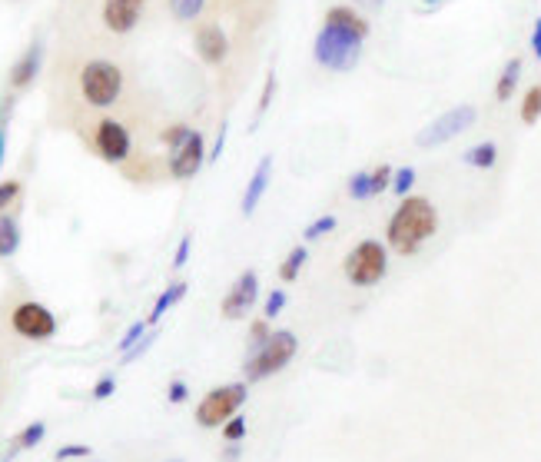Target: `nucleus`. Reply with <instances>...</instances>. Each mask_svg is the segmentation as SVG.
<instances>
[{"label": "nucleus", "instance_id": "ddd939ff", "mask_svg": "<svg viewBox=\"0 0 541 462\" xmlns=\"http://www.w3.org/2000/svg\"><path fill=\"white\" fill-rule=\"evenodd\" d=\"M146 0H100V23L113 37H127L140 27Z\"/></svg>", "mask_w": 541, "mask_h": 462}, {"label": "nucleus", "instance_id": "a18cd8bd", "mask_svg": "<svg viewBox=\"0 0 541 462\" xmlns=\"http://www.w3.org/2000/svg\"><path fill=\"white\" fill-rule=\"evenodd\" d=\"M386 0H352V7H366V11H382Z\"/></svg>", "mask_w": 541, "mask_h": 462}, {"label": "nucleus", "instance_id": "aec40b11", "mask_svg": "<svg viewBox=\"0 0 541 462\" xmlns=\"http://www.w3.org/2000/svg\"><path fill=\"white\" fill-rule=\"evenodd\" d=\"M186 283L183 280H176V283H170V287L163 289L160 297H156V303H153V309H150V316H146V323H150V326H156V323H160L163 316H166V313H170V309L176 307V303H180V299L186 297Z\"/></svg>", "mask_w": 541, "mask_h": 462}, {"label": "nucleus", "instance_id": "4c0bfd02", "mask_svg": "<svg viewBox=\"0 0 541 462\" xmlns=\"http://www.w3.org/2000/svg\"><path fill=\"white\" fill-rule=\"evenodd\" d=\"M113 393H117V376H113V373H103V376L97 379V383H93V389H90V396L97 399V403L110 399Z\"/></svg>", "mask_w": 541, "mask_h": 462}, {"label": "nucleus", "instance_id": "393cba45", "mask_svg": "<svg viewBox=\"0 0 541 462\" xmlns=\"http://www.w3.org/2000/svg\"><path fill=\"white\" fill-rule=\"evenodd\" d=\"M346 193L352 200H376V193H372V170H356V173L349 176Z\"/></svg>", "mask_w": 541, "mask_h": 462}, {"label": "nucleus", "instance_id": "de8ad7c7", "mask_svg": "<svg viewBox=\"0 0 541 462\" xmlns=\"http://www.w3.org/2000/svg\"><path fill=\"white\" fill-rule=\"evenodd\" d=\"M166 462H183V459H166Z\"/></svg>", "mask_w": 541, "mask_h": 462}, {"label": "nucleus", "instance_id": "6e6552de", "mask_svg": "<svg viewBox=\"0 0 541 462\" xmlns=\"http://www.w3.org/2000/svg\"><path fill=\"white\" fill-rule=\"evenodd\" d=\"M11 330L27 342H47L57 336L60 323H57V316L44 307V303H37V299H21V303L11 309Z\"/></svg>", "mask_w": 541, "mask_h": 462}, {"label": "nucleus", "instance_id": "f257e3e1", "mask_svg": "<svg viewBox=\"0 0 541 462\" xmlns=\"http://www.w3.org/2000/svg\"><path fill=\"white\" fill-rule=\"evenodd\" d=\"M439 233V209L429 197H402L386 223V246L399 256H415Z\"/></svg>", "mask_w": 541, "mask_h": 462}, {"label": "nucleus", "instance_id": "7ed1b4c3", "mask_svg": "<svg viewBox=\"0 0 541 462\" xmlns=\"http://www.w3.org/2000/svg\"><path fill=\"white\" fill-rule=\"evenodd\" d=\"M296 352H299V336L293 330H272L270 340L256 352H249L246 363H243L246 383H262V379L282 373L296 360Z\"/></svg>", "mask_w": 541, "mask_h": 462}, {"label": "nucleus", "instance_id": "c03bdc74", "mask_svg": "<svg viewBox=\"0 0 541 462\" xmlns=\"http://www.w3.org/2000/svg\"><path fill=\"white\" fill-rule=\"evenodd\" d=\"M239 459V442H226V449H223V462H236Z\"/></svg>", "mask_w": 541, "mask_h": 462}, {"label": "nucleus", "instance_id": "58836bf2", "mask_svg": "<svg viewBox=\"0 0 541 462\" xmlns=\"http://www.w3.org/2000/svg\"><path fill=\"white\" fill-rule=\"evenodd\" d=\"M190 253H193V233H183V236H180V243H176L173 270H183L186 260H190Z\"/></svg>", "mask_w": 541, "mask_h": 462}, {"label": "nucleus", "instance_id": "b1692460", "mask_svg": "<svg viewBox=\"0 0 541 462\" xmlns=\"http://www.w3.org/2000/svg\"><path fill=\"white\" fill-rule=\"evenodd\" d=\"M519 117L525 127H535L541 120V84H531L525 90V97H521V107H519Z\"/></svg>", "mask_w": 541, "mask_h": 462}, {"label": "nucleus", "instance_id": "20e7f679", "mask_svg": "<svg viewBox=\"0 0 541 462\" xmlns=\"http://www.w3.org/2000/svg\"><path fill=\"white\" fill-rule=\"evenodd\" d=\"M342 276L356 289L379 287L389 276V246L382 240H359L342 260Z\"/></svg>", "mask_w": 541, "mask_h": 462}, {"label": "nucleus", "instance_id": "c756f323", "mask_svg": "<svg viewBox=\"0 0 541 462\" xmlns=\"http://www.w3.org/2000/svg\"><path fill=\"white\" fill-rule=\"evenodd\" d=\"M272 97H276V70H266V77H262V90H260V103H256V120H260L262 113L272 107Z\"/></svg>", "mask_w": 541, "mask_h": 462}, {"label": "nucleus", "instance_id": "dca6fc26", "mask_svg": "<svg viewBox=\"0 0 541 462\" xmlns=\"http://www.w3.org/2000/svg\"><path fill=\"white\" fill-rule=\"evenodd\" d=\"M270 180H272V154H266L260 156V164H256L246 190H243V200H239V213H243V217H253V213H256L260 200L266 197V190H270Z\"/></svg>", "mask_w": 541, "mask_h": 462}, {"label": "nucleus", "instance_id": "49530a36", "mask_svg": "<svg viewBox=\"0 0 541 462\" xmlns=\"http://www.w3.org/2000/svg\"><path fill=\"white\" fill-rule=\"evenodd\" d=\"M445 0H422V7L425 11H435V7H442Z\"/></svg>", "mask_w": 541, "mask_h": 462}, {"label": "nucleus", "instance_id": "6ab92c4d", "mask_svg": "<svg viewBox=\"0 0 541 462\" xmlns=\"http://www.w3.org/2000/svg\"><path fill=\"white\" fill-rule=\"evenodd\" d=\"M21 220L13 213H0V260H11L21 250Z\"/></svg>", "mask_w": 541, "mask_h": 462}, {"label": "nucleus", "instance_id": "37998d69", "mask_svg": "<svg viewBox=\"0 0 541 462\" xmlns=\"http://www.w3.org/2000/svg\"><path fill=\"white\" fill-rule=\"evenodd\" d=\"M528 44H531V54H535V60L541 64V17H535V23H531Z\"/></svg>", "mask_w": 541, "mask_h": 462}, {"label": "nucleus", "instance_id": "a878e982", "mask_svg": "<svg viewBox=\"0 0 541 462\" xmlns=\"http://www.w3.org/2000/svg\"><path fill=\"white\" fill-rule=\"evenodd\" d=\"M415 180H419V173H415V166H395V173H392V193L395 197H412V190H415Z\"/></svg>", "mask_w": 541, "mask_h": 462}, {"label": "nucleus", "instance_id": "bb28decb", "mask_svg": "<svg viewBox=\"0 0 541 462\" xmlns=\"http://www.w3.org/2000/svg\"><path fill=\"white\" fill-rule=\"evenodd\" d=\"M339 220H336V213H323L319 220H313L309 227L303 230V240L306 243H315V240H323V236H329V233L336 230Z\"/></svg>", "mask_w": 541, "mask_h": 462}, {"label": "nucleus", "instance_id": "a211bd4d", "mask_svg": "<svg viewBox=\"0 0 541 462\" xmlns=\"http://www.w3.org/2000/svg\"><path fill=\"white\" fill-rule=\"evenodd\" d=\"M213 0H166V13L176 23H200Z\"/></svg>", "mask_w": 541, "mask_h": 462}, {"label": "nucleus", "instance_id": "f704fd0d", "mask_svg": "<svg viewBox=\"0 0 541 462\" xmlns=\"http://www.w3.org/2000/svg\"><path fill=\"white\" fill-rule=\"evenodd\" d=\"M246 432H249L246 416H243V413H236V416H233L226 426H223V440H226V442H243V440H246Z\"/></svg>", "mask_w": 541, "mask_h": 462}, {"label": "nucleus", "instance_id": "9b49d317", "mask_svg": "<svg viewBox=\"0 0 541 462\" xmlns=\"http://www.w3.org/2000/svg\"><path fill=\"white\" fill-rule=\"evenodd\" d=\"M193 50L206 67H226L233 54L226 27L219 21H200L193 27Z\"/></svg>", "mask_w": 541, "mask_h": 462}, {"label": "nucleus", "instance_id": "c9c22d12", "mask_svg": "<svg viewBox=\"0 0 541 462\" xmlns=\"http://www.w3.org/2000/svg\"><path fill=\"white\" fill-rule=\"evenodd\" d=\"M7 123H11V97L0 100V170L7 160Z\"/></svg>", "mask_w": 541, "mask_h": 462}, {"label": "nucleus", "instance_id": "9d476101", "mask_svg": "<svg viewBox=\"0 0 541 462\" xmlns=\"http://www.w3.org/2000/svg\"><path fill=\"white\" fill-rule=\"evenodd\" d=\"M260 303V273L256 270H243V273L233 280V287L226 289V297L219 303V316L229 319V323H239L246 319Z\"/></svg>", "mask_w": 541, "mask_h": 462}, {"label": "nucleus", "instance_id": "f03ea898", "mask_svg": "<svg viewBox=\"0 0 541 462\" xmlns=\"http://www.w3.org/2000/svg\"><path fill=\"white\" fill-rule=\"evenodd\" d=\"M76 90L90 111H113L127 93V74L110 57H90L76 70Z\"/></svg>", "mask_w": 541, "mask_h": 462}, {"label": "nucleus", "instance_id": "72a5a7b5", "mask_svg": "<svg viewBox=\"0 0 541 462\" xmlns=\"http://www.w3.org/2000/svg\"><path fill=\"white\" fill-rule=\"evenodd\" d=\"M272 336V326H270V319L262 316V319H256L253 326H249V352H256L262 346V342L270 340Z\"/></svg>", "mask_w": 541, "mask_h": 462}, {"label": "nucleus", "instance_id": "39448f33", "mask_svg": "<svg viewBox=\"0 0 541 462\" xmlns=\"http://www.w3.org/2000/svg\"><path fill=\"white\" fill-rule=\"evenodd\" d=\"M246 399H249V383H223L217 389H209L193 413L196 426L200 430H223L229 419L246 406Z\"/></svg>", "mask_w": 541, "mask_h": 462}, {"label": "nucleus", "instance_id": "cd10ccee", "mask_svg": "<svg viewBox=\"0 0 541 462\" xmlns=\"http://www.w3.org/2000/svg\"><path fill=\"white\" fill-rule=\"evenodd\" d=\"M150 330H153V326H150V323H146V319H137V323H133V326H127V333L120 336L117 350H120V352H130L133 346H137V342H140L143 336H146V333H150Z\"/></svg>", "mask_w": 541, "mask_h": 462}, {"label": "nucleus", "instance_id": "0eeeda50", "mask_svg": "<svg viewBox=\"0 0 541 462\" xmlns=\"http://www.w3.org/2000/svg\"><path fill=\"white\" fill-rule=\"evenodd\" d=\"M93 154L110 166H123L133 156V130L117 117H100L90 130Z\"/></svg>", "mask_w": 541, "mask_h": 462}, {"label": "nucleus", "instance_id": "423d86ee", "mask_svg": "<svg viewBox=\"0 0 541 462\" xmlns=\"http://www.w3.org/2000/svg\"><path fill=\"white\" fill-rule=\"evenodd\" d=\"M362 47L352 37H342V33L329 31V27H319L313 40V60L323 70H333V74H349L356 70L359 60H362Z\"/></svg>", "mask_w": 541, "mask_h": 462}, {"label": "nucleus", "instance_id": "c85d7f7f", "mask_svg": "<svg viewBox=\"0 0 541 462\" xmlns=\"http://www.w3.org/2000/svg\"><path fill=\"white\" fill-rule=\"evenodd\" d=\"M190 133H193V127H190V123H170V127H163L160 144L166 147V150H176V147L183 144Z\"/></svg>", "mask_w": 541, "mask_h": 462}, {"label": "nucleus", "instance_id": "4be33fe9", "mask_svg": "<svg viewBox=\"0 0 541 462\" xmlns=\"http://www.w3.org/2000/svg\"><path fill=\"white\" fill-rule=\"evenodd\" d=\"M466 164L475 166V170H492V166L498 164V144H495V140H482V144L468 147Z\"/></svg>", "mask_w": 541, "mask_h": 462}, {"label": "nucleus", "instance_id": "f3484780", "mask_svg": "<svg viewBox=\"0 0 541 462\" xmlns=\"http://www.w3.org/2000/svg\"><path fill=\"white\" fill-rule=\"evenodd\" d=\"M521 70H525L521 57H511L509 64L501 67V74H498V80H495V100L498 103H509V100L515 97V90H519V84H521Z\"/></svg>", "mask_w": 541, "mask_h": 462}, {"label": "nucleus", "instance_id": "79ce46f5", "mask_svg": "<svg viewBox=\"0 0 541 462\" xmlns=\"http://www.w3.org/2000/svg\"><path fill=\"white\" fill-rule=\"evenodd\" d=\"M226 123H219V130H217V140H213V147H209V164H217L219 156H223V147H226Z\"/></svg>", "mask_w": 541, "mask_h": 462}, {"label": "nucleus", "instance_id": "2eb2a0df", "mask_svg": "<svg viewBox=\"0 0 541 462\" xmlns=\"http://www.w3.org/2000/svg\"><path fill=\"white\" fill-rule=\"evenodd\" d=\"M40 70H44V40L40 37H33L31 44L23 47V54L13 60L11 74H7V80H11V90H27L33 87V80L40 77Z\"/></svg>", "mask_w": 541, "mask_h": 462}, {"label": "nucleus", "instance_id": "1a4fd4ad", "mask_svg": "<svg viewBox=\"0 0 541 462\" xmlns=\"http://www.w3.org/2000/svg\"><path fill=\"white\" fill-rule=\"evenodd\" d=\"M475 120H478L475 107H472V103H458V107H452V111H445L442 117H435L429 127H422L419 137H415V144L425 147V150L442 147V144H448V140H455V137H462V133H466Z\"/></svg>", "mask_w": 541, "mask_h": 462}, {"label": "nucleus", "instance_id": "412c9836", "mask_svg": "<svg viewBox=\"0 0 541 462\" xmlns=\"http://www.w3.org/2000/svg\"><path fill=\"white\" fill-rule=\"evenodd\" d=\"M44 436H47V422L44 419H37V422H27L17 436H13V442H11V449L4 452L7 459H13L17 452H27V449H33V446H40L44 442Z\"/></svg>", "mask_w": 541, "mask_h": 462}, {"label": "nucleus", "instance_id": "e433bc0d", "mask_svg": "<svg viewBox=\"0 0 541 462\" xmlns=\"http://www.w3.org/2000/svg\"><path fill=\"white\" fill-rule=\"evenodd\" d=\"M286 303H289V297H286V289H272L270 297H266V303H262V316L266 319H276L286 309Z\"/></svg>", "mask_w": 541, "mask_h": 462}, {"label": "nucleus", "instance_id": "f8f14e48", "mask_svg": "<svg viewBox=\"0 0 541 462\" xmlns=\"http://www.w3.org/2000/svg\"><path fill=\"white\" fill-rule=\"evenodd\" d=\"M203 164H209V150H206V137L200 130H193L190 137H186L183 144L176 147V150H170V160H166V170H170V176L173 180H180V183H186V180H193L200 170H203Z\"/></svg>", "mask_w": 541, "mask_h": 462}, {"label": "nucleus", "instance_id": "ea45409f", "mask_svg": "<svg viewBox=\"0 0 541 462\" xmlns=\"http://www.w3.org/2000/svg\"><path fill=\"white\" fill-rule=\"evenodd\" d=\"M153 340H156V330H150V333H146V336H143V340L137 342V346H133L130 352H123V356H120V360H123V363H133V360H140L143 352H146V350H150V346H153Z\"/></svg>", "mask_w": 541, "mask_h": 462}, {"label": "nucleus", "instance_id": "a19ab883", "mask_svg": "<svg viewBox=\"0 0 541 462\" xmlns=\"http://www.w3.org/2000/svg\"><path fill=\"white\" fill-rule=\"evenodd\" d=\"M166 399H170L173 406H180V403H186V399H190V386H186L183 379H173V383L166 386Z\"/></svg>", "mask_w": 541, "mask_h": 462}, {"label": "nucleus", "instance_id": "7c9ffc66", "mask_svg": "<svg viewBox=\"0 0 541 462\" xmlns=\"http://www.w3.org/2000/svg\"><path fill=\"white\" fill-rule=\"evenodd\" d=\"M23 183L21 180H0V213H11V207L21 200Z\"/></svg>", "mask_w": 541, "mask_h": 462}, {"label": "nucleus", "instance_id": "5701e85b", "mask_svg": "<svg viewBox=\"0 0 541 462\" xmlns=\"http://www.w3.org/2000/svg\"><path fill=\"white\" fill-rule=\"evenodd\" d=\"M306 263H309V250H306L303 243H299V246H293V250L286 253V260L279 263V280H282V283H293V280H299V273H303Z\"/></svg>", "mask_w": 541, "mask_h": 462}, {"label": "nucleus", "instance_id": "473e14b6", "mask_svg": "<svg viewBox=\"0 0 541 462\" xmlns=\"http://www.w3.org/2000/svg\"><path fill=\"white\" fill-rule=\"evenodd\" d=\"M93 456V449H90L87 442H67V446H60V449L54 452L57 462H67V459H90Z\"/></svg>", "mask_w": 541, "mask_h": 462}, {"label": "nucleus", "instance_id": "2f4dec72", "mask_svg": "<svg viewBox=\"0 0 541 462\" xmlns=\"http://www.w3.org/2000/svg\"><path fill=\"white\" fill-rule=\"evenodd\" d=\"M392 173H395V166L389 164L372 166V193H376V197H382V193L392 187Z\"/></svg>", "mask_w": 541, "mask_h": 462}, {"label": "nucleus", "instance_id": "4468645a", "mask_svg": "<svg viewBox=\"0 0 541 462\" xmlns=\"http://www.w3.org/2000/svg\"><path fill=\"white\" fill-rule=\"evenodd\" d=\"M323 27L342 33V37H352V40H359V44H366L368 33H372L368 17L359 11V7H352V4H333L323 17Z\"/></svg>", "mask_w": 541, "mask_h": 462}]
</instances>
